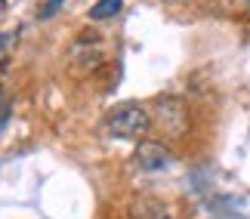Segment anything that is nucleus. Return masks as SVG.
I'll return each mask as SVG.
<instances>
[{"label":"nucleus","instance_id":"1","mask_svg":"<svg viewBox=\"0 0 250 219\" xmlns=\"http://www.w3.org/2000/svg\"><path fill=\"white\" fill-rule=\"evenodd\" d=\"M151 127V114L148 108L136 105V102H130V105H121L111 111V118L105 120V133L114 139H142Z\"/></svg>","mask_w":250,"mask_h":219},{"label":"nucleus","instance_id":"2","mask_svg":"<svg viewBox=\"0 0 250 219\" xmlns=\"http://www.w3.org/2000/svg\"><path fill=\"white\" fill-rule=\"evenodd\" d=\"M151 123H155L161 133H167V136L179 139L182 133L188 130V108L182 105L179 99L164 96V99L155 102V108H151Z\"/></svg>","mask_w":250,"mask_h":219},{"label":"nucleus","instance_id":"3","mask_svg":"<svg viewBox=\"0 0 250 219\" xmlns=\"http://www.w3.org/2000/svg\"><path fill=\"white\" fill-rule=\"evenodd\" d=\"M136 164H139V170H146V173H158V170H167L173 164V155L161 142H139Z\"/></svg>","mask_w":250,"mask_h":219},{"label":"nucleus","instance_id":"4","mask_svg":"<svg viewBox=\"0 0 250 219\" xmlns=\"http://www.w3.org/2000/svg\"><path fill=\"white\" fill-rule=\"evenodd\" d=\"M105 62V50L99 43H78L71 50V65H74V71H96L99 65Z\"/></svg>","mask_w":250,"mask_h":219},{"label":"nucleus","instance_id":"5","mask_svg":"<svg viewBox=\"0 0 250 219\" xmlns=\"http://www.w3.org/2000/svg\"><path fill=\"white\" fill-rule=\"evenodd\" d=\"M121 6H124V0H96L93 9H90V19L93 22H105V19H114L121 13Z\"/></svg>","mask_w":250,"mask_h":219},{"label":"nucleus","instance_id":"6","mask_svg":"<svg viewBox=\"0 0 250 219\" xmlns=\"http://www.w3.org/2000/svg\"><path fill=\"white\" fill-rule=\"evenodd\" d=\"M62 6H65V0H46V3L41 6V13H37V19H53Z\"/></svg>","mask_w":250,"mask_h":219},{"label":"nucleus","instance_id":"7","mask_svg":"<svg viewBox=\"0 0 250 219\" xmlns=\"http://www.w3.org/2000/svg\"><path fill=\"white\" fill-rule=\"evenodd\" d=\"M9 53H13V31H3V62L9 59Z\"/></svg>","mask_w":250,"mask_h":219},{"label":"nucleus","instance_id":"8","mask_svg":"<svg viewBox=\"0 0 250 219\" xmlns=\"http://www.w3.org/2000/svg\"><path fill=\"white\" fill-rule=\"evenodd\" d=\"M9 111H13V102H9V99H3V130L9 127Z\"/></svg>","mask_w":250,"mask_h":219},{"label":"nucleus","instance_id":"9","mask_svg":"<svg viewBox=\"0 0 250 219\" xmlns=\"http://www.w3.org/2000/svg\"><path fill=\"white\" fill-rule=\"evenodd\" d=\"M247 9H250V0H247Z\"/></svg>","mask_w":250,"mask_h":219}]
</instances>
